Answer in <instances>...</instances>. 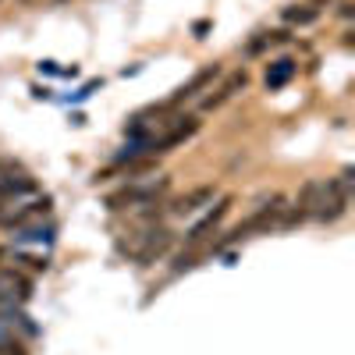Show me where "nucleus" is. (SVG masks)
Returning a JSON list of instances; mask_svg holds the SVG:
<instances>
[{
  "instance_id": "obj_11",
  "label": "nucleus",
  "mask_w": 355,
  "mask_h": 355,
  "mask_svg": "<svg viewBox=\"0 0 355 355\" xmlns=\"http://www.w3.org/2000/svg\"><path fill=\"white\" fill-rule=\"evenodd\" d=\"M36 189V182L33 178H18L15 182V174L11 178H4V182H0V192H8V196H18V192H33Z\"/></svg>"
},
{
  "instance_id": "obj_8",
  "label": "nucleus",
  "mask_w": 355,
  "mask_h": 355,
  "mask_svg": "<svg viewBox=\"0 0 355 355\" xmlns=\"http://www.w3.org/2000/svg\"><path fill=\"white\" fill-rule=\"evenodd\" d=\"M167 245H171V231H150V234H146V245H142L135 256H139V263H150V259L160 256Z\"/></svg>"
},
{
  "instance_id": "obj_4",
  "label": "nucleus",
  "mask_w": 355,
  "mask_h": 355,
  "mask_svg": "<svg viewBox=\"0 0 355 355\" xmlns=\"http://www.w3.org/2000/svg\"><path fill=\"white\" fill-rule=\"evenodd\" d=\"M214 196H217L214 185H199V189H192V192H185V196H178V199L171 202V214H178V217L196 214V210H202L206 202H214Z\"/></svg>"
},
{
  "instance_id": "obj_6",
  "label": "nucleus",
  "mask_w": 355,
  "mask_h": 355,
  "mask_svg": "<svg viewBox=\"0 0 355 355\" xmlns=\"http://www.w3.org/2000/svg\"><path fill=\"white\" fill-rule=\"evenodd\" d=\"M245 85H249V75H245V71H234V75H231V78H227V82L217 89L214 96H206V100H202V107H206V110H214V107L227 103V100H231L234 93H239V89H245Z\"/></svg>"
},
{
  "instance_id": "obj_9",
  "label": "nucleus",
  "mask_w": 355,
  "mask_h": 355,
  "mask_svg": "<svg viewBox=\"0 0 355 355\" xmlns=\"http://www.w3.org/2000/svg\"><path fill=\"white\" fill-rule=\"evenodd\" d=\"M28 295V284L18 277V274H0V299H8V302H15V299H25Z\"/></svg>"
},
{
  "instance_id": "obj_5",
  "label": "nucleus",
  "mask_w": 355,
  "mask_h": 355,
  "mask_svg": "<svg viewBox=\"0 0 355 355\" xmlns=\"http://www.w3.org/2000/svg\"><path fill=\"white\" fill-rule=\"evenodd\" d=\"M227 210H231V199H227V196H224V199H217V210H210V214H206V217L189 231V245H199V242L206 239V234H210V231L224 220V214H227Z\"/></svg>"
},
{
  "instance_id": "obj_13",
  "label": "nucleus",
  "mask_w": 355,
  "mask_h": 355,
  "mask_svg": "<svg viewBox=\"0 0 355 355\" xmlns=\"http://www.w3.org/2000/svg\"><path fill=\"white\" fill-rule=\"evenodd\" d=\"M21 4H28V0H21Z\"/></svg>"
},
{
  "instance_id": "obj_10",
  "label": "nucleus",
  "mask_w": 355,
  "mask_h": 355,
  "mask_svg": "<svg viewBox=\"0 0 355 355\" xmlns=\"http://www.w3.org/2000/svg\"><path fill=\"white\" fill-rule=\"evenodd\" d=\"M316 18H320V8H313V4L284 8V21H291V25H309V21H316Z\"/></svg>"
},
{
  "instance_id": "obj_1",
  "label": "nucleus",
  "mask_w": 355,
  "mask_h": 355,
  "mask_svg": "<svg viewBox=\"0 0 355 355\" xmlns=\"http://www.w3.org/2000/svg\"><path fill=\"white\" fill-rule=\"evenodd\" d=\"M345 210H348V192H345V185L338 182V178L316 185V196H313V217L316 220L334 224V220L345 217Z\"/></svg>"
},
{
  "instance_id": "obj_2",
  "label": "nucleus",
  "mask_w": 355,
  "mask_h": 355,
  "mask_svg": "<svg viewBox=\"0 0 355 355\" xmlns=\"http://www.w3.org/2000/svg\"><path fill=\"white\" fill-rule=\"evenodd\" d=\"M167 178H157V182H146V185H128L121 192L107 196L110 210H135V206H157V199L167 192Z\"/></svg>"
},
{
  "instance_id": "obj_7",
  "label": "nucleus",
  "mask_w": 355,
  "mask_h": 355,
  "mask_svg": "<svg viewBox=\"0 0 355 355\" xmlns=\"http://www.w3.org/2000/svg\"><path fill=\"white\" fill-rule=\"evenodd\" d=\"M295 71H299V64H295L291 57H281V61H274L270 68H266V89H284V85L295 78Z\"/></svg>"
},
{
  "instance_id": "obj_12",
  "label": "nucleus",
  "mask_w": 355,
  "mask_h": 355,
  "mask_svg": "<svg viewBox=\"0 0 355 355\" xmlns=\"http://www.w3.org/2000/svg\"><path fill=\"white\" fill-rule=\"evenodd\" d=\"M15 348H18V341L11 338V331L4 327V323H0V352H8V355H11Z\"/></svg>"
},
{
  "instance_id": "obj_3",
  "label": "nucleus",
  "mask_w": 355,
  "mask_h": 355,
  "mask_svg": "<svg viewBox=\"0 0 355 355\" xmlns=\"http://www.w3.org/2000/svg\"><path fill=\"white\" fill-rule=\"evenodd\" d=\"M220 75V64H206L202 71H196L182 89H174V96H171V103L167 107H178V103H185V100H192V96H199L206 85H214V78Z\"/></svg>"
}]
</instances>
